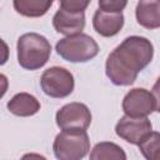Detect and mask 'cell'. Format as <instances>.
<instances>
[{"instance_id":"52a82bcc","label":"cell","mask_w":160,"mask_h":160,"mask_svg":"<svg viewBox=\"0 0 160 160\" xmlns=\"http://www.w3.org/2000/svg\"><path fill=\"white\" fill-rule=\"evenodd\" d=\"M156 109L154 95L142 88L130 90L122 99V110L125 115L132 118H146Z\"/></svg>"},{"instance_id":"2e32d148","label":"cell","mask_w":160,"mask_h":160,"mask_svg":"<svg viewBox=\"0 0 160 160\" xmlns=\"http://www.w3.org/2000/svg\"><path fill=\"white\" fill-rule=\"evenodd\" d=\"M91 0H59L60 9H64L70 12H81L84 11Z\"/></svg>"},{"instance_id":"e0dca14e","label":"cell","mask_w":160,"mask_h":160,"mask_svg":"<svg viewBox=\"0 0 160 160\" xmlns=\"http://www.w3.org/2000/svg\"><path fill=\"white\" fill-rule=\"evenodd\" d=\"M128 4V0H99V9L109 12H121Z\"/></svg>"},{"instance_id":"5bb4252c","label":"cell","mask_w":160,"mask_h":160,"mask_svg":"<svg viewBox=\"0 0 160 160\" xmlns=\"http://www.w3.org/2000/svg\"><path fill=\"white\" fill-rule=\"evenodd\" d=\"M90 159L91 160H125L126 154L119 145L109 141H102L94 146V149L90 152Z\"/></svg>"},{"instance_id":"7a4b0ae2","label":"cell","mask_w":160,"mask_h":160,"mask_svg":"<svg viewBox=\"0 0 160 160\" xmlns=\"http://www.w3.org/2000/svg\"><path fill=\"white\" fill-rule=\"evenodd\" d=\"M18 61L26 70L42 68L51 54V45L48 39L36 32H26L18 40Z\"/></svg>"},{"instance_id":"5b68a950","label":"cell","mask_w":160,"mask_h":160,"mask_svg":"<svg viewBox=\"0 0 160 160\" xmlns=\"http://www.w3.org/2000/svg\"><path fill=\"white\" fill-rule=\"evenodd\" d=\"M40 85L48 96L62 99L72 92L75 82L74 76L69 70L60 66H52L42 72L40 78Z\"/></svg>"},{"instance_id":"8992f818","label":"cell","mask_w":160,"mask_h":160,"mask_svg":"<svg viewBox=\"0 0 160 160\" xmlns=\"http://www.w3.org/2000/svg\"><path fill=\"white\" fill-rule=\"evenodd\" d=\"M56 124L61 130L81 129L86 130L91 122V112L85 104L70 102L56 112Z\"/></svg>"},{"instance_id":"ba28073f","label":"cell","mask_w":160,"mask_h":160,"mask_svg":"<svg viewBox=\"0 0 160 160\" xmlns=\"http://www.w3.org/2000/svg\"><path fill=\"white\" fill-rule=\"evenodd\" d=\"M152 130V125L148 118H132L125 115L115 125V132L125 141L139 145L142 139Z\"/></svg>"},{"instance_id":"8fae6325","label":"cell","mask_w":160,"mask_h":160,"mask_svg":"<svg viewBox=\"0 0 160 160\" xmlns=\"http://www.w3.org/2000/svg\"><path fill=\"white\" fill-rule=\"evenodd\" d=\"M136 21L145 29L160 28V0H140L135 10Z\"/></svg>"},{"instance_id":"277c9868","label":"cell","mask_w":160,"mask_h":160,"mask_svg":"<svg viewBox=\"0 0 160 160\" xmlns=\"http://www.w3.org/2000/svg\"><path fill=\"white\" fill-rule=\"evenodd\" d=\"M56 52L66 61L85 62L94 59L99 52L96 41L86 34L66 36L56 42Z\"/></svg>"},{"instance_id":"7c38bea8","label":"cell","mask_w":160,"mask_h":160,"mask_svg":"<svg viewBox=\"0 0 160 160\" xmlns=\"http://www.w3.org/2000/svg\"><path fill=\"white\" fill-rule=\"evenodd\" d=\"M8 109L16 116H31L40 110V102L31 94L19 92L8 102Z\"/></svg>"},{"instance_id":"6da1fadb","label":"cell","mask_w":160,"mask_h":160,"mask_svg":"<svg viewBox=\"0 0 160 160\" xmlns=\"http://www.w3.org/2000/svg\"><path fill=\"white\" fill-rule=\"evenodd\" d=\"M152 56L154 48L150 40L144 36H129L109 54L105 64L106 75L114 85H131Z\"/></svg>"},{"instance_id":"ac0fdd59","label":"cell","mask_w":160,"mask_h":160,"mask_svg":"<svg viewBox=\"0 0 160 160\" xmlns=\"http://www.w3.org/2000/svg\"><path fill=\"white\" fill-rule=\"evenodd\" d=\"M151 94L154 95V99H155V104H156V111L160 112V76L158 78L156 82L152 86V90H151Z\"/></svg>"},{"instance_id":"9c48e42d","label":"cell","mask_w":160,"mask_h":160,"mask_svg":"<svg viewBox=\"0 0 160 160\" xmlns=\"http://www.w3.org/2000/svg\"><path fill=\"white\" fill-rule=\"evenodd\" d=\"M52 26L58 32L68 36L80 34L85 28V14L59 9L52 18Z\"/></svg>"},{"instance_id":"9a60e30c","label":"cell","mask_w":160,"mask_h":160,"mask_svg":"<svg viewBox=\"0 0 160 160\" xmlns=\"http://www.w3.org/2000/svg\"><path fill=\"white\" fill-rule=\"evenodd\" d=\"M139 150L148 160H160V132L150 131L139 144Z\"/></svg>"},{"instance_id":"4fadbf2b","label":"cell","mask_w":160,"mask_h":160,"mask_svg":"<svg viewBox=\"0 0 160 160\" xmlns=\"http://www.w3.org/2000/svg\"><path fill=\"white\" fill-rule=\"evenodd\" d=\"M54 0H12L18 14L26 18H40L48 12Z\"/></svg>"},{"instance_id":"30bf717a","label":"cell","mask_w":160,"mask_h":160,"mask_svg":"<svg viewBox=\"0 0 160 160\" xmlns=\"http://www.w3.org/2000/svg\"><path fill=\"white\" fill-rule=\"evenodd\" d=\"M92 26L94 30L104 38L115 36L124 26V15L122 12H109L99 9L94 14Z\"/></svg>"},{"instance_id":"3957f363","label":"cell","mask_w":160,"mask_h":160,"mask_svg":"<svg viewBox=\"0 0 160 160\" xmlns=\"http://www.w3.org/2000/svg\"><path fill=\"white\" fill-rule=\"evenodd\" d=\"M52 150L59 160H80L90 150V140L86 130L66 129L59 132L54 140Z\"/></svg>"}]
</instances>
